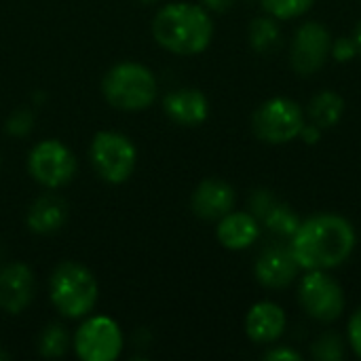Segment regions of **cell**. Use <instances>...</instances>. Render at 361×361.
Instances as JSON below:
<instances>
[{"instance_id":"obj_1","label":"cell","mask_w":361,"mask_h":361,"mask_svg":"<svg viewBox=\"0 0 361 361\" xmlns=\"http://www.w3.org/2000/svg\"><path fill=\"white\" fill-rule=\"evenodd\" d=\"M288 243L300 271H332L351 258L357 245V233L338 214H315L300 220Z\"/></svg>"},{"instance_id":"obj_2","label":"cell","mask_w":361,"mask_h":361,"mask_svg":"<svg viewBox=\"0 0 361 361\" xmlns=\"http://www.w3.org/2000/svg\"><path fill=\"white\" fill-rule=\"evenodd\" d=\"M157 44L173 55H199L214 38V19L203 4L169 2L161 6L150 25Z\"/></svg>"},{"instance_id":"obj_3","label":"cell","mask_w":361,"mask_h":361,"mask_svg":"<svg viewBox=\"0 0 361 361\" xmlns=\"http://www.w3.org/2000/svg\"><path fill=\"white\" fill-rule=\"evenodd\" d=\"M49 300L61 317L82 319L93 313L99 300L97 279L85 264L66 260L49 277Z\"/></svg>"},{"instance_id":"obj_4","label":"cell","mask_w":361,"mask_h":361,"mask_svg":"<svg viewBox=\"0 0 361 361\" xmlns=\"http://www.w3.org/2000/svg\"><path fill=\"white\" fill-rule=\"evenodd\" d=\"M104 99L123 112H142L150 108L159 95L154 72L140 61H118L102 78Z\"/></svg>"},{"instance_id":"obj_5","label":"cell","mask_w":361,"mask_h":361,"mask_svg":"<svg viewBox=\"0 0 361 361\" xmlns=\"http://www.w3.org/2000/svg\"><path fill=\"white\" fill-rule=\"evenodd\" d=\"M89 163L104 182L123 184L135 171L137 148L129 135L104 129L97 131L89 144Z\"/></svg>"},{"instance_id":"obj_6","label":"cell","mask_w":361,"mask_h":361,"mask_svg":"<svg viewBox=\"0 0 361 361\" xmlns=\"http://www.w3.org/2000/svg\"><path fill=\"white\" fill-rule=\"evenodd\" d=\"M307 123L302 106L290 97H271L260 104L252 116V129L256 137L271 146H283L294 142Z\"/></svg>"},{"instance_id":"obj_7","label":"cell","mask_w":361,"mask_h":361,"mask_svg":"<svg viewBox=\"0 0 361 361\" xmlns=\"http://www.w3.org/2000/svg\"><path fill=\"white\" fill-rule=\"evenodd\" d=\"M25 165L30 178L47 190L68 186L78 171L76 154L61 140H40L34 144Z\"/></svg>"},{"instance_id":"obj_8","label":"cell","mask_w":361,"mask_h":361,"mask_svg":"<svg viewBox=\"0 0 361 361\" xmlns=\"http://www.w3.org/2000/svg\"><path fill=\"white\" fill-rule=\"evenodd\" d=\"M125 347L121 326L108 315L89 313L72 334V349L82 361H114Z\"/></svg>"},{"instance_id":"obj_9","label":"cell","mask_w":361,"mask_h":361,"mask_svg":"<svg viewBox=\"0 0 361 361\" xmlns=\"http://www.w3.org/2000/svg\"><path fill=\"white\" fill-rule=\"evenodd\" d=\"M298 302L311 319L322 324L341 319L347 307L345 290L328 271H307L300 277Z\"/></svg>"},{"instance_id":"obj_10","label":"cell","mask_w":361,"mask_h":361,"mask_svg":"<svg viewBox=\"0 0 361 361\" xmlns=\"http://www.w3.org/2000/svg\"><path fill=\"white\" fill-rule=\"evenodd\" d=\"M332 32L319 21H305L296 27L290 42V66L300 76L319 72L330 59Z\"/></svg>"},{"instance_id":"obj_11","label":"cell","mask_w":361,"mask_h":361,"mask_svg":"<svg viewBox=\"0 0 361 361\" xmlns=\"http://www.w3.org/2000/svg\"><path fill=\"white\" fill-rule=\"evenodd\" d=\"M300 267L290 250V243H271L267 245L254 264L256 281L269 290H283L296 281Z\"/></svg>"},{"instance_id":"obj_12","label":"cell","mask_w":361,"mask_h":361,"mask_svg":"<svg viewBox=\"0 0 361 361\" xmlns=\"http://www.w3.org/2000/svg\"><path fill=\"white\" fill-rule=\"evenodd\" d=\"M34 273L23 262H8L0 267V311L6 315L23 313L34 300Z\"/></svg>"},{"instance_id":"obj_13","label":"cell","mask_w":361,"mask_h":361,"mask_svg":"<svg viewBox=\"0 0 361 361\" xmlns=\"http://www.w3.org/2000/svg\"><path fill=\"white\" fill-rule=\"evenodd\" d=\"M235 188L218 178L203 180L190 195V209L201 220H220L235 209Z\"/></svg>"},{"instance_id":"obj_14","label":"cell","mask_w":361,"mask_h":361,"mask_svg":"<svg viewBox=\"0 0 361 361\" xmlns=\"http://www.w3.org/2000/svg\"><path fill=\"white\" fill-rule=\"evenodd\" d=\"M163 110L176 125L199 127L209 116V99L201 89L182 87L165 95Z\"/></svg>"},{"instance_id":"obj_15","label":"cell","mask_w":361,"mask_h":361,"mask_svg":"<svg viewBox=\"0 0 361 361\" xmlns=\"http://www.w3.org/2000/svg\"><path fill=\"white\" fill-rule=\"evenodd\" d=\"M288 326L286 311L271 300L256 302L245 315V334L256 345H273L277 343Z\"/></svg>"},{"instance_id":"obj_16","label":"cell","mask_w":361,"mask_h":361,"mask_svg":"<svg viewBox=\"0 0 361 361\" xmlns=\"http://www.w3.org/2000/svg\"><path fill=\"white\" fill-rule=\"evenodd\" d=\"M216 237L224 250L241 252L252 247L260 237V220L252 212H228L218 220Z\"/></svg>"},{"instance_id":"obj_17","label":"cell","mask_w":361,"mask_h":361,"mask_svg":"<svg viewBox=\"0 0 361 361\" xmlns=\"http://www.w3.org/2000/svg\"><path fill=\"white\" fill-rule=\"evenodd\" d=\"M66 220H68V205L61 197L53 192L38 197L25 214V224L36 235H53L66 224Z\"/></svg>"},{"instance_id":"obj_18","label":"cell","mask_w":361,"mask_h":361,"mask_svg":"<svg viewBox=\"0 0 361 361\" xmlns=\"http://www.w3.org/2000/svg\"><path fill=\"white\" fill-rule=\"evenodd\" d=\"M345 97L332 89H322L319 93H315L309 102L307 108V116L311 123L319 125L322 129H330L336 127L341 123V118L345 116Z\"/></svg>"},{"instance_id":"obj_19","label":"cell","mask_w":361,"mask_h":361,"mask_svg":"<svg viewBox=\"0 0 361 361\" xmlns=\"http://www.w3.org/2000/svg\"><path fill=\"white\" fill-rule=\"evenodd\" d=\"M250 36V44L254 47V51L258 53H273L275 49H279L281 44V27H279V19L271 17V15H262L256 17L250 23L247 30Z\"/></svg>"},{"instance_id":"obj_20","label":"cell","mask_w":361,"mask_h":361,"mask_svg":"<svg viewBox=\"0 0 361 361\" xmlns=\"http://www.w3.org/2000/svg\"><path fill=\"white\" fill-rule=\"evenodd\" d=\"M38 353L47 360H57L68 353L72 347V334L66 330L63 324H49L44 330L38 334Z\"/></svg>"},{"instance_id":"obj_21","label":"cell","mask_w":361,"mask_h":361,"mask_svg":"<svg viewBox=\"0 0 361 361\" xmlns=\"http://www.w3.org/2000/svg\"><path fill=\"white\" fill-rule=\"evenodd\" d=\"M260 224H264L275 237L288 239V241H290V237L296 233V228H298V224H300V218H298V214H296L288 203L277 201L275 207L262 218Z\"/></svg>"},{"instance_id":"obj_22","label":"cell","mask_w":361,"mask_h":361,"mask_svg":"<svg viewBox=\"0 0 361 361\" xmlns=\"http://www.w3.org/2000/svg\"><path fill=\"white\" fill-rule=\"evenodd\" d=\"M313 2L315 0H262V8L267 11V15L279 21H288L305 15L313 6Z\"/></svg>"},{"instance_id":"obj_23","label":"cell","mask_w":361,"mask_h":361,"mask_svg":"<svg viewBox=\"0 0 361 361\" xmlns=\"http://www.w3.org/2000/svg\"><path fill=\"white\" fill-rule=\"evenodd\" d=\"M311 355L319 361H341L345 357V343L334 332H324L313 345Z\"/></svg>"},{"instance_id":"obj_24","label":"cell","mask_w":361,"mask_h":361,"mask_svg":"<svg viewBox=\"0 0 361 361\" xmlns=\"http://www.w3.org/2000/svg\"><path fill=\"white\" fill-rule=\"evenodd\" d=\"M277 201H279V199L275 197L273 190H269V188H256V190L250 195V212L262 222V218L275 207Z\"/></svg>"},{"instance_id":"obj_25","label":"cell","mask_w":361,"mask_h":361,"mask_svg":"<svg viewBox=\"0 0 361 361\" xmlns=\"http://www.w3.org/2000/svg\"><path fill=\"white\" fill-rule=\"evenodd\" d=\"M32 125H34V114L27 110V108H21V110H15L8 121H6V133L13 135V137H23L32 131Z\"/></svg>"},{"instance_id":"obj_26","label":"cell","mask_w":361,"mask_h":361,"mask_svg":"<svg viewBox=\"0 0 361 361\" xmlns=\"http://www.w3.org/2000/svg\"><path fill=\"white\" fill-rule=\"evenodd\" d=\"M330 55H332V59L338 61V63H349V61H353V59L360 55L353 36H351V38H349V36H338V38H334V40H332Z\"/></svg>"},{"instance_id":"obj_27","label":"cell","mask_w":361,"mask_h":361,"mask_svg":"<svg viewBox=\"0 0 361 361\" xmlns=\"http://www.w3.org/2000/svg\"><path fill=\"white\" fill-rule=\"evenodd\" d=\"M347 338L353 349V353L361 360V307L351 315L349 326H347Z\"/></svg>"},{"instance_id":"obj_28","label":"cell","mask_w":361,"mask_h":361,"mask_svg":"<svg viewBox=\"0 0 361 361\" xmlns=\"http://www.w3.org/2000/svg\"><path fill=\"white\" fill-rule=\"evenodd\" d=\"M267 361H302V353L292 347H273L264 353Z\"/></svg>"},{"instance_id":"obj_29","label":"cell","mask_w":361,"mask_h":361,"mask_svg":"<svg viewBox=\"0 0 361 361\" xmlns=\"http://www.w3.org/2000/svg\"><path fill=\"white\" fill-rule=\"evenodd\" d=\"M322 131H324V129H322L319 125H315V123L309 121V123H305V127H302V131H300L298 137H300L307 146H315V144L322 140Z\"/></svg>"},{"instance_id":"obj_30","label":"cell","mask_w":361,"mask_h":361,"mask_svg":"<svg viewBox=\"0 0 361 361\" xmlns=\"http://www.w3.org/2000/svg\"><path fill=\"white\" fill-rule=\"evenodd\" d=\"M201 4L209 13H226L235 4V0H201Z\"/></svg>"},{"instance_id":"obj_31","label":"cell","mask_w":361,"mask_h":361,"mask_svg":"<svg viewBox=\"0 0 361 361\" xmlns=\"http://www.w3.org/2000/svg\"><path fill=\"white\" fill-rule=\"evenodd\" d=\"M353 40H355V44H357V51H360L361 55V21L355 25V32H353Z\"/></svg>"},{"instance_id":"obj_32","label":"cell","mask_w":361,"mask_h":361,"mask_svg":"<svg viewBox=\"0 0 361 361\" xmlns=\"http://www.w3.org/2000/svg\"><path fill=\"white\" fill-rule=\"evenodd\" d=\"M0 360H8V353H4L2 349H0Z\"/></svg>"},{"instance_id":"obj_33","label":"cell","mask_w":361,"mask_h":361,"mask_svg":"<svg viewBox=\"0 0 361 361\" xmlns=\"http://www.w3.org/2000/svg\"><path fill=\"white\" fill-rule=\"evenodd\" d=\"M140 2H142V4H154L157 0H140Z\"/></svg>"},{"instance_id":"obj_34","label":"cell","mask_w":361,"mask_h":361,"mask_svg":"<svg viewBox=\"0 0 361 361\" xmlns=\"http://www.w3.org/2000/svg\"><path fill=\"white\" fill-rule=\"evenodd\" d=\"M0 254H2V247H0Z\"/></svg>"},{"instance_id":"obj_35","label":"cell","mask_w":361,"mask_h":361,"mask_svg":"<svg viewBox=\"0 0 361 361\" xmlns=\"http://www.w3.org/2000/svg\"><path fill=\"white\" fill-rule=\"evenodd\" d=\"M0 165H2V161H0Z\"/></svg>"}]
</instances>
